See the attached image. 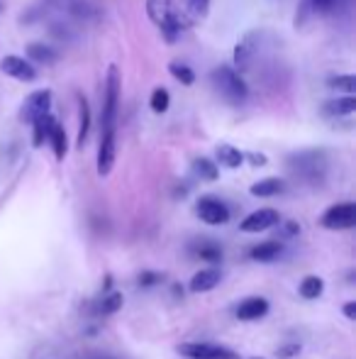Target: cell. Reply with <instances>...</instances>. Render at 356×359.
I'll return each instance as SVG.
<instances>
[{
  "instance_id": "1",
  "label": "cell",
  "mask_w": 356,
  "mask_h": 359,
  "mask_svg": "<svg viewBox=\"0 0 356 359\" xmlns=\"http://www.w3.org/2000/svg\"><path fill=\"white\" fill-rule=\"evenodd\" d=\"M147 15L159 27L161 37L166 42L174 44L183 32L191 30L193 20L188 12H183L174 0H147Z\"/></svg>"
},
{
  "instance_id": "2",
  "label": "cell",
  "mask_w": 356,
  "mask_h": 359,
  "mask_svg": "<svg viewBox=\"0 0 356 359\" xmlns=\"http://www.w3.org/2000/svg\"><path fill=\"white\" fill-rule=\"evenodd\" d=\"M210 78H212V86H215V91L222 95V98L227 100V103L239 105V103H244V100L249 98L247 81H244V78L239 76V73L234 71L232 66H217V68H212Z\"/></svg>"
},
{
  "instance_id": "3",
  "label": "cell",
  "mask_w": 356,
  "mask_h": 359,
  "mask_svg": "<svg viewBox=\"0 0 356 359\" xmlns=\"http://www.w3.org/2000/svg\"><path fill=\"white\" fill-rule=\"evenodd\" d=\"M120 110V71L115 64L108 66V78H105V93H103V130H115V120Z\"/></svg>"
},
{
  "instance_id": "4",
  "label": "cell",
  "mask_w": 356,
  "mask_h": 359,
  "mask_svg": "<svg viewBox=\"0 0 356 359\" xmlns=\"http://www.w3.org/2000/svg\"><path fill=\"white\" fill-rule=\"evenodd\" d=\"M288 164L295 174H300L303 178H310V181H317L327 169V159L322 151H300V154L290 156Z\"/></svg>"
},
{
  "instance_id": "5",
  "label": "cell",
  "mask_w": 356,
  "mask_h": 359,
  "mask_svg": "<svg viewBox=\"0 0 356 359\" xmlns=\"http://www.w3.org/2000/svg\"><path fill=\"white\" fill-rule=\"evenodd\" d=\"M176 352L186 359H239L237 352L212 342H183L176 347Z\"/></svg>"
},
{
  "instance_id": "6",
  "label": "cell",
  "mask_w": 356,
  "mask_h": 359,
  "mask_svg": "<svg viewBox=\"0 0 356 359\" xmlns=\"http://www.w3.org/2000/svg\"><path fill=\"white\" fill-rule=\"evenodd\" d=\"M196 215L205 225H225L229 223V215L232 213H229V205L225 201H220L215 196H203L198 198L196 203Z\"/></svg>"
},
{
  "instance_id": "7",
  "label": "cell",
  "mask_w": 356,
  "mask_h": 359,
  "mask_svg": "<svg viewBox=\"0 0 356 359\" xmlns=\"http://www.w3.org/2000/svg\"><path fill=\"white\" fill-rule=\"evenodd\" d=\"M320 225L327 230H351L356 225V205L354 203H337L322 213Z\"/></svg>"
},
{
  "instance_id": "8",
  "label": "cell",
  "mask_w": 356,
  "mask_h": 359,
  "mask_svg": "<svg viewBox=\"0 0 356 359\" xmlns=\"http://www.w3.org/2000/svg\"><path fill=\"white\" fill-rule=\"evenodd\" d=\"M49 110H52V91L44 89V91H35V93H30L25 98V103H22L20 108V120L22 122H35V120H39L41 115H47Z\"/></svg>"
},
{
  "instance_id": "9",
  "label": "cell",
  "mask_w": 356,
  "mask_h": 359,
  "mask_svg": "<svg viewBox=\"0 0 356 359\" xmlns=\"http://www.w3.org/2000/svg\"><path fill=\"white\" fill-rule=\"evenodd\" d=\"M281 225V215L276 208H259L254 213H249L247 218L239 223V230L249 234H259V232H266V230L276 228Z\"/></svg>"
},
{
  "instance_id": "10",
  "label": "cell",
  "mask_w": 356,
  "mask_h": 359,
  "mask_svg": "<svg viewBox=\"0 0 356 359\" xmlns=\"http://www.w3.org/2000/svg\"><path fill=\"white\" fill-rule=\"evenodd\" d=\"M259 42H261V32H247L234 47V71H247L252 66L254 57L259 52Z\"/></svg>"
},
{
  "instance_id": "11",
  "label": "cell",
  "mask_w": 356,
  "mask_h": 359,
  "mask_svg": "<svg viewBox=\"0 0 356 359\" xmlns=\"http://www.w3.org/2000/svg\"><path fill=\"white\" fill-rule=\"evenodd\" d=\"M115 156H118V132L103 130L98 147V176H108L115 167Z\"/></svg>"
},
{
  "instance_id": "12",
  "label": "cell",
  "mask_w": 356,
  "mask_h": 359,
  "mask_svg": "<svg viewBox=\"0 0 356 359\" xmlns=\"http://www.w3.org/2000/svg\"><path fill=\"white\" fill-rule=\"evenodd\" d=\"M0 71L6 76L15 78V81H22V84H32L37 78V71L27 59L15 57V54H8V57L0 59Z\"/></svg>"
},
{
  "instance_id": "13",
  "label": "cell",
  "mask_w": 356,
  "mask_h": 359,
  "mask_svg": "<svg viewBox=\"0 0 356 359\" xmlns=\"http://www.w3.org/2000/svg\"><path fill=\"white\" fill-rule=\"evenodd\" d=\"M269 311H271V306L263 296H249L239 303L237 311H234V315H237L239 320H244V323H252V320H261V317H266V313Z\"/></svg>"
},
{
  "instance_id": "14",
  "label": "cell",
  "mask_w": 356,
  "mask_h": 359,
  "mask_svg": "<svg viewBox=\"0 0 356 359\" xmlns=\"http://www.w3.org/2000/svg\"><path fill=\"white\" fill-rule=\"evenodd\" d=\"M220 282H222V271L215 269V266H210V269H200L198 274H193L188 288H191V293H207Z\"/></svg>"
},
{
  "instance_id": "15",
  "label": "cell",
  "mask_w": 356,
  "mask_h": 359,
  "mask_svg": "<svg viewBox=\"0 0 356 359\" xmlns=\"http://www.w3.org/2000/svg\"><path fill=\"white\" fill-rule=\"evenodd\" d=\"M281 255H283V242H279V239H269V242H261V245L249 250V257L254 261H261V264H271Z\"/></svg>"
},
{
  "instance_id": "16",
  "label": "cell",
  "mask_w": 356,
  "mask_h": 359,
  "mask_svg": "<svg viewBox=\"0 0 356 359\" xmlns=\"http://www.w3.org/2000/svg\"><path fill=\"white\" fill-rule=\"evenodd\" d=\"M215 156H217V162H220V167H225V169H239L244 164V151L232 145H227V142L217 145Z\"/></svg>"
},
{
  "instance_id": "17",
  "label": "cell",
  "mask_w": 356,
  "mask_h": 359,
  "mask_svg": "<svg viewBox=\"0 0 356 359\" xmlns=\"http://www.w3.org/2000/svg\"><path fill=\"white\" fill-rule=\"evenodd\" d=\"M356 110V100L354 95H344V98H332L322 105V113L327 118H349L351 113Z\"/></svg>"
},
{
  "instance_id": "18",
  "label": "cell",
  "mask_w": 356,
  "mask_h": 359,
  "mask_svg": "<svg viewBox=\"0 0 356 359\" xmlns=\"http://www.w3.org/2000/svg\"><path fill=\"white\" fill-rule=\"evenodd\" d=\"M283 188H285L283 178L269 176V178H261V181L252 183L249 193H252V196H256V198H271V196H279V193H283Z\"/></svg>"
},
{
  "instance_id": "19",
  "label": "cell",
  "mask_w": 356,
  "mask_h": 359,
  "mask_svg": "<svg viewBox=\"0 0 356 359\" xmlns=\"http://www.w3.org/2000/svg\"><path fill=\"white\" fill-rule=\"evenodd\" d=\"M193 255L200 261H207V264H220L225 252H222V247L217 245V242H212V239H203V242H198V245L193 247Z\"/></svg>"
},
{
  "instance_id": "20",
  "label": "cell",
  "mask_w": 356,
  "mask_h": 359,
  "mask_svg": "<svg viewBox=\"0 0 356 359\" xmlns=\"http://www.w3.org/2000/svg\"><path fill=\"white\" fill-rule=\"evenodd\" d=\"M54 125H57V120H54L52 113L41 115L39 120H35V122H32V145L35 147L44 145V142L49 140V132H52Z\"/></svg>"
},
{
  "instance_id": "21",
  "label": "cell",
  "mask_w": 356,
  "mask_h": 359,
  "mask_svg": "<svg viewBox=\"0 0 356 359\" xmlns=\"http://www.w3.org/2000/svg\"><path fill=\"white\" fill-rule=\"evenodd\" d=\"M298 293L305 298V301H315V298H320L322 293H325V279H322V276H315V274L305 276L298 286Z\"/></svg>"
},
{
  "instance_id": "22",
  "label": "cell",
  "mask_w": 356,
  "mask_h": 359,
  "mask_svg": "<svg viewBox=\"0 0 356 359\" xmlns=\"http://www.w3.org/2000/svg\"><path fill=\"white\" fill-rule=\"evenodd\" d=\"M27 57L32 59V62H37V64H44V66H49V64H54L59 59V54L54 52L52 47H47V44H41V42H32V44H27Z\"/></svg>"
},
{
  "instance_id": "23",
  "label": "cell",
  "mask_w": 356,
  "mask_h": 359,
  "mask_svg": "<svg viewBox=\"0 0 356 359\" xmlns=\"http://www.w3.org/2000/svg\"><path fill=\"white\" fill-rule=\"evenodd\" d=\"M78 113H81V118H78L76 145L83 149V145H86V140H88V132H91V105H88V100L83 98V95H78Z\"/></svg>"
},
{
  "instance_id": "24",
  "label": "cell",
  "mask_w": 356,
  "mask_h": 359,
  "mask_svg": "<svg viewBox=\"0 0 356 359\" xmlns=\"http://www.w3.org/2000/svg\"><path fill=\"white\" fill-rule=\"evenodd\" d=\"M193 174H196L200 181H217L220 167H217L212 159H207V156H198V159H193Z\"/></svg>"
},
{
  "instance_id": "25",
  "label": "cell",
  "mask_w": 356,
  "mask_h": 359,
  "mask_svg": "<svg viewBox=\"0 0 356 359\" xmlns=\"http://www.w3.org/2000/svg\"><path fill=\"white\" fill-rule=\"evenodd\" d=\"M47 142L52 145L54 156H57L59 162H64V156H66V151H68V140H66V130H64L59 122L52 127V132H49V140Z\"/></svg>"
},
{
  "instance_id": "26",
  "label": "cell",
  "mask_w": 356,
  "mask_h": 359,
  "mask_svg": "<svg viewBox=\"0 0 356 359\" xmlns=\"http://www.w3.org/2000/svg\"><path fill=\"white\" fill-rule=\"evenodd\" d=\"M169 73L178 81L181 86H193L196 84V71H193L188 64H181V62H171L169 64Z\"/></svg>"
},
{
  "instance_id": "27",
  "label": "cell",
  "mask_w": 356,
  "mask_h": 359,
  "mask_svg": "<svg viewBox=\"0 0 356 359\" xmlns=\"http://www.w3.org/2000/svg\"><path fill=\"white\" fill-rule=\"evenodd\" d=\"M122 306H124V296H122V293H120V291H110V293H105V296L100 298L98 313H100V315H113V313H118Z\"/></svg>"
},
{
  "instance_id": "28",
  "label": "cell",
  "mask_w": 356,
  "mask_h": 359,
  "mask_svg": "<svg viewBox=\"0 0 356 359\" xmlns=\"http://www.w3.org/2000/svg\"><path fill=\"white\" fill-rule=\"evenodd\" d=\"M327 89L339 91V93H346V95H354L356 78L351 76V73H344V76H330L327 78Z\"/></svg>"
},
{
  "instance_id": "29",
  "label": "cell",
  "mask_w": 356,
  "mask_h": 359,
  "mask_svg": "<svg viewBox=\"0 0 356 359\" xmlns=\"http://www.w3.org/2000/svg\"><path fill=\"white\" fill-rule=\"evenodd\" d=\"M169 105H171V93L164 89V86H159V89L151 91V98H149L151 113H159V115L166 113V110H169Z\"/></svg>"
},
{
  "instance_id": "30",
  "label": "cell",
  "mask_w": 356,
  "mask_h": 359,
  "mask_svg": "<svg viewBox=\"0 0 356 359\" xmlns=\"http://www.w3.org/2000/svg\"><path fill=\"white\" fill-rule=\"evenodd\" d=\"M161 282H164V274H161V271H142V274L137 276V286L142 288L159 286Z\"/></svg>"
},
{
  "instance_id": "31",
  "label": "cell",
  "mask_w": 356,
  "mask_h": 359,
  "mask_svg": "<svg viewBox=\"0 0 356 359\" xmlns=\"http://www.w3.org/2000/svg\"><path fill=\"white\" fill-rule=\"evenodd\" d=\"M335 6H337V0H305V8H310L312 12H320V15L330 12Z\"/></svg>"
},
{
  "instance_id": "32",
  "label": "cell",
  "mask_w": 356,
  "mask_h": 359,
  "mask_svg": "<svg viewBox=\"0 0 356 359\" xmlns=\"http://www.w3.org/2000/svg\"><path fill=\"white\" fill-rule=\"evenodd\" d=\"M300 352H303V347H300L298 342H288V344H283V347L276 349V357H281V359H293V357H298Z\"/></svg>"
},
{
  "instance_id": "33",
  "label": "cell",
  "mask_w": 356,
  "mask_h": 359,
  "mask_svg": "<svg viewBox=\"0 0 356 359\" xmlns=\"http://www.w3.org/2000/svg\"><path fill=\"white\" fill-rule=\"evenodd\" d=\"M188 8H191V15L205 17L210 10V0H188Z\"/></svg>"
},
{
  "instance_id": "34",
  "label": "cell",
  "mask_w": 356,
  "mask_h": 359,
  "mask_svg": "<svg viewBox=\"0 0 356 359\" xmlns=\"http://www.w3.org/2000/svg\"><path fill=\"white\" fill-rule=\"evenodd\" d=\"M244 159H249L252 167H263V164H266V156L256 154V151H244Z\"/></svg>"
},
{
  "instance_id": "35",
  "label": "cell",
  "mask_w": 356,
  "mask_h": 359,
  "mask_svg": "<svg viewBox=\"0 0 356 359\" xmlns=\"http://www.w3.org/2000/svg\"><path fill=\"white\" fill-rule=\"evenodd\" d=\"M344 317L346 320H356V301H349V303H344Z\"/></svg>"
},
{
  "instance_id": "36",
  "label": "cell",
  "mask_w": 356,
  "mask_h": 359,
  "mask_svg": "<svg viewBox=\"0 0 356 359\" xmlns=\"http://www.w3.org/2000/svg\"><path fill=\"white\" fill-rule=\"evenodd\" d=\"M283 234H285V237H293V234H300V225H298V223H283Z\"/></svg>"
},
{
  "instance_id": "37",
  "label": "cell",
  "mask_w": 356,
  "mask_h": 359,
  "mask_svg": "<svg viewBox=\"0 0 356 359\" xmlns=\"http://www.w3.org/2000/svg\"><path fill=\"white\" fill-rule=\"evenodd\" d=\"M0 12H3V3H0Z\"/></svg>"
},
{
  "instance_id": "38",
  "label": "cell",
  "mask_w": 356,
  "mask_h": 359,
  "mask_svg": "<svg viewBox=\"0 0 356 359\" xmlns=\"http://www.w3.org/2000/svg\"><path fill=\"white\" fill-rule=\"evenodd\" d=\"M252 359H261V357H252Z\"/></svg>"
}]
</instances>
